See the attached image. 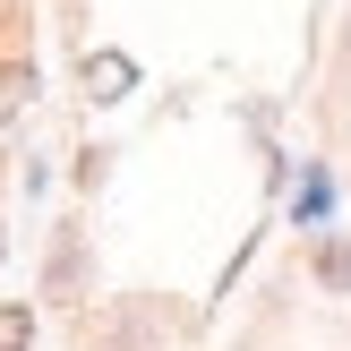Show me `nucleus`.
<instances>
[{
  "instance_id": "obj_1",
  "label": "nucleus",
  "mask_w": 351,
  "mask_h": 351,
  "mask_svg": "<svg viewBox=\"0 0 351 351\" xmlns=\"http://www.w3.org/2000/svg\"><path fill=\"white\" fill-rule=\"evenodd\" d=\"M180 335H189V317L163 308V300H120L112 308V351H180Z\"/></svg>"
},
{
  "instance_id": "obj_2",
  "label": "nucleus",
  "mask_w": 351,
  "mask_h": 351,
  "mask_svg": "<svg viewBox=\"0 0 351 351\" xmlns=\"http://www.w3.org/2000/svg\"><path fill=\"white\" fill-rule=\"evenodd\" d=\"M77 86H86V103H129L137 60H129V51H86V60H77Z\"/></svg>"
},
{
  "instance_id": "obj_3",
  "label": "nucleus",
  "mask_w": 351,
  "mask_h": 351,
  "mask_svg": "<svg viewBox=\"0 0 351 351\" xmlns=\"http://www.w3.org/2000/svg\"><path fill=\"white\" fill-rule=\"evenodd\" d=\"M77 283H86V249L60 240V249H51V274H43V300H77Z\"/></svg>"
},
{
  "instance_id": "obj_4",
  "label": "nucleus",
  "mask_w": 351,
  "mask_h": 351,
  "mask_svg": "<svg viewBox=\"0 0 351 351\" xmlns=\"http://www.w3.org/2000/svg\"><path fill=\"white\" fill-rule=\"evenodd\" d=\"M34 103V60H0V120H17Z\"/></svg>"
},
{
  "instance_id": "obj_5",
  "label": "nucleus",
  "mask_w": 351,
  "mask_h": 351,
  "mask_svg": "<svg viewBox=\"0 0 351 351\" xmlns=\"http://www.w3.org/2000/svg\"><path fill=\"white\" fill-rule=\"evenodd\" d=\"M0 351H34V308L26 300H0Z\"/></svg>"
},
{
  "instance_id": "obj_6",
  "label": "nucleus",
  "mask_w": 351,
  "mask_h": 351,
  "mask_svg": "<svg viewBox=\"0 0 351 351\" xmlns=\"http://www.w3.org/2000/svg\"><path fill=\"white\" fill-rule=\"evenodd\" d=\"M317 283L326 291H351V240H317Z\"/></svg>"
},
{
  "instance_id": "obj_7",
  "label": "nucleus",
  "mask_w": 351,
  "mask_h": 351,
  "mask_svg": "<svg viewBox=\"0 0 351 351\" xmlns=\"http://www.w3.org/2000/svg\"><path fill=\"white\" fill-rule=\"evenodd\" d=\"M0 257H9V232H0Z\"/></svg>"
}]
</instances>
